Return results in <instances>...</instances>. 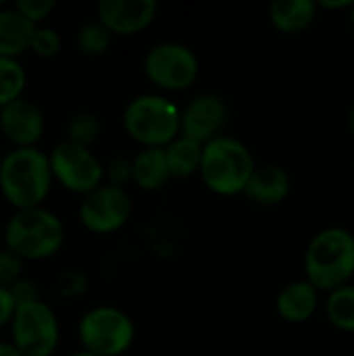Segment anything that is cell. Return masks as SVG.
<instances>
[{
  "label": "cell",
  "mask_w": 354,
  "mask_h": 356,
  "mask_svg": "<svg viewBox=\"0 0 354 356\" xmlns=\"http://www.w3.org/2000/svg\"><path fill=\"white\" fill-rule=\"evenodd\" d=\"M52 181L50 156L38 146L13 148L2 156L0 194L15 211L44 207Z\"/></svg>",
  "instance_id": "6da1fadb"
},
{
  "label": "cell",
  "mask_w": 354,
  "mask_h": 356,
  "mask_svg": "<svg viewBox=\"0 0 354 356\" xmlns=\"http://www.w3.org/2000/svg\"><path fill=\"white\" fill-rule=\"evenodd\" d=\"M305 280L319 292H334L354 277V234L346 227L317 232L305 250Z\"/></svg>",
  "instance_id": "7a4b0ae2"
},
{
  "label": "cell",
  "mask_w": 354,
  "mask_h": 356,
  "mask_svg": "<svg viewBox=\"0 0 354 356\" xmlns=\"http://www.w3.org/2000/svg\"><path fill=\"white\" fill-rule=\"evenodd\" d=\"M2 242L23 261H46L63 248L65 225L44 207L15 211L4 225Z\"/></svg>",
  "instance_id": "3957f363"
},
{
  "label": "cell",
  "mask_w": 354,
  "mask_h": 356,
  "mask_svg": "<svg viewBox=\"0 0 354 356\" xmlns=\"http://www.w3.org/2000/svg\"><path fill=\"white\" fill-rule=\"evenodd\" d=\"M257 167L252 150L242 140L223 134L204 144L198 175L211 192L219 196H236L244 194Z\"/></svg>",
  "instance_id": "277c9868"
},
{
  "label": "cell",
  "mask_w": 354,
  "mask_h": 356,
  "mask_svg": "<svg viewBox=\"0 0 354 356\" xmlns=\"http://www.w3.org/2000/svg\"><path fill=\"white\" fill-rule=\"evenodd\" d=\"M123 129L142 148H167L182 136V108L163 94H140L123 108Z\"/></svg>",
  "instance_id": "5b68a950"
},
{
  "label": "cell",
  "mask_w": 354,
  "mask_h": 356,
  "mask_svg": "<svg viewBox=\"0 0 354 356\" xmlns=\"http://www.w3.org/2000/svg\"><path fill=\"white\" fill-rule=\"evenodd\" d=\"M77 338L81 350L98 356H121L136 340V325L125 311L102 305L81 315Z\"/></svg>",
  "instance_id": "8992f818"
},
{
  "label": "cell",
  "mask_w": 354,
  "mask_h": 356,
  "mask_svg": "<svg viewBox=\"0 0 354 356\" xmlns=\"http://www.w3.org/2000/svg\"><path fill=\"white\" fill-rule=\"evenodd\" d=\"M142 69L146 79L163 92H184L200 75L196 52L182 42H159L144 54Z\"/></svg>",
  "instance_id": "52a82bcc"
},
{
  "label": "cell",
  "mask_w": 354,
  "mask_h": 356,
  "mask_svg": "<svg viewBox=\"0 0 354 356\" xmlns=\"http://www.w3.org/2000/svg\"><path fill=\"white\" fill-rule=\"evenodd\" d=\"M10 342L23 356H52L61 342V325L52 307L33 300L17 307L10 321Z\"/></svg>",
  "instance_id": "ba28073f"
},
{
  "label": "cell",
  "mask_w": 354,
  "mask_h": 356,
  "mask_svg": "<svg viewBox=\"0 0 354 356\" xmlns=\"http://www.w3.org/2000/svg\"><path fill=\"white\" fill-rule=\"evenodd\" d=\"M48 156L54 181L81 198L104 184V163L92 148L63 140L50 150Z\"/></svg>",
  "instance_id": "9c48e42d"
},
{
  "label": "cell",
  "mask_w": 354,
  "mask_h": 356,
  "mask_svg": "<svg viewBox=\"0 0 354 356\" xmlns=\"http://www.w3.org/2000/svg\"><path fill=\"white\" fill-rule=\"evenodd\" d=\"M134 213L131 196L125 188L102 184L94 192L86 194L77 207V217L83 229L96 236H108L125 227Z\"/></svg>",
  "instance_id": "30bf717a"
},
{
  "label": "cell",
  "mask_w": 354,
  "mask_h": 356,
  "mask_svg": "<svg viewBox=\"0 0 354 356\" xmlns=\"http://www.w3.org/2000/svg\"><path fill=\"white\" fill-rule=\"evenodd\" d=\"M230 119L227 102L213 92L194 96L182 108V136H188L200 144L223 136V127Z\"/></svg>",
  "instance_id": "8fae6325"
},
{
  "label": "cell",
  "mask_w": 354,
  "mask_h": 356,
  "mask_svg": "<svg viewBox=\"0 0 354 356\" xmlns=\"http://www.w3.org/2000/svg\"><path fill=\"white\" fill-rule=\"evenodd\" d=\"M159 4L154 0H100L96 4V19L111 31V35L129 38L152 25Z\"/></svg>",
  "instance_id": "7c38bea8"
},
{
  "label": "cell",
  "mask_w": 354,
  "mask_h": 356,
  "mask_svg": "<svg viewBox=\"0 0 354 356\" xmlns=\"http://www.w3.org/2000/svg\"><path fill=\"white\" fill-rule=\"evenodd\" d=\"M44 129L46 119L42 108L25 96L0 108V134L13 144V148L38 146Z\"/></svg>",
  "instance_id": "4fadbf2b"
},
{
  "label": "cell",
  "mask_w": 354,
  "mask_h": 356,
  "mask_svg": "<svg viewBox=\"0 0 354 356\" xmlns=\"http://www.w3.org/2000/svg\"><path fill=\"white\" fill-rule=\"evenodd\" d=\"M292 192L290 173L280 165H259L252 173L244 196L259 207H277Z\"/></svg>",
  "instance_id": "5bb4252c"
},
{
  "label": "cell",
  "mask_w": 354,
  "mask_h": 356,
  "mask_svg": "<svg viewBox=\"0 0 354 356\" xmlns=\"http://www.w3.org/2000/svg\"><path fill=\"white\" fill-rule=\"evenodd\" d=\"M319 290L307 282H290L275 298V311L286 323H305L319 309Z\"/></svg>",
  "instance_id": "9a60e30c"
},
{
  "label": "cell",
  "mask_w": 354,
  "mask_h": 356,
  "mask_svg": "<svg viewBox=\"0 0 354 356\" xmlns=\"http://www.w3.org/2000/svg\"><path fill=\"white\" fill-rule=\"evenodd\" d=\"M319 6L315 0H275L269 6V23L284 35L307 31L317 19Z\"/></svg>",
  "instance_id": "2e32d148"
},
{
  "label": "cell",
  "mask_w": 354,
  "mask_h": 356,
  "mask_svg": "<svg viewBox=\"0 0 354 356\" xmlns=\"http://www.w3.org/2000/svg\"><path fill=\"white\" fill-rule=\"evenodd\" d=\"M38 25L27 21L15 4L0 6V56L19 58L29 50L33 31Z\"/></svg>",
  "instance_id": "e0dca14e"
},
{
  "label": "cell",
  "mask_w": 354,
  "mask_h": 356,
  "mask_svg": "<svg viewBox=\"0 0 354 356\" xmlns=\"http://www.w3.org/2000/svg\"><path fill=\"white\" fill-rule=\"evenodd\" d=\"M134 184L144 192L163 190L173 177L167 165L165 148H142L134 159Z\"/></svg>",
  "instance_id": "ac0fdd59"
},
{
  "label": "cell",
  "mask_w": 354,
  "mask_h": 356,
  "mask_svg": "<svg viewBox=\"0 0 354 356\" xmlns=\"http://www.w3.org/2000/svg\"><path fill=\"white\" fill-rule=\"evenodd\" d=\"M202 150L204 144L188 138V136H177L167 148V165L171 171V177H190L194 173H200L202 165Z\"/></svg>",
  "instance_id": "d6986e66"
},
{
  "label": "cell",
  "mask_w": 354,
  "mask_h": 356,
  "mask_svg": "<svg viewBox=\"0 0 354 356\" xmlns=\"http://www.w3.org/2000/svg\"><path fill=\"white\" fill-rule=\"evenodd\" d=\"M325 317L336 330L354 334V284L342 286L328 294Z\"/></svg>",
  "instance_id": "ffe728a7"
},
{
  "label": "cell",
  "mask_w": 354,
  "mask_h": 356,
  "mask_svg": "<svg viewBox=\"0 0 354 356\" xmlns=\"http://www.w3.org/2000/svg\"><path fill=\"white\" fill-rule=\"evenodd\" d=\"M27 88V71L19 58L0 56V108L23 98Z\"/></svg>",
  "instance_id": "44dd1931"
},
{
  "label": "cell",
  "mask_w": 354,
  "mask_h": 356,
  "mask_svg": "<svg viewBox=\"0 0 354 356\" xmlns=\"http://www.w3.org/2000/svg\"><path fill=\"white\" fill-rule=\"evenodd\" d=\"M111 31L96 19L83 23L75 33V46L83 56H102L111 48Z\"/></svg>",
  "instance_id": "7402d4cb"
},
{
  "label": "cell",
  "mask_w": 354,
  "mask_h": 356,
  "mask_svg": "<svg viewBox=\"0 0 354 356\" xmlns=\"http://www.w3.org/2000/svg\"><path fill=\"white\" fill-rule=\"evenodd\" d=\"M102 134V123L100 117L92 111H77L71 115L67 123V140L86 148H92V144L98 142Z\"/></svg>",
  "instance_id": "603a6c76"
},
{
  "label": "cell",
  "mask_w": 354,
  "mask_h": 356,
  "mask_svg": "<svg viewBox=\"0 0 354 356\" xmlns=\"http://www.w3.org/2000/svg\"><path fill=\"white\" fill-rule=\"evenodd\" d=\"M61 48H63V42L54 27H48V25L35 27L31 44H29L31 54H35L38 58H52L61 52Z\"/></svg>",
  "instance_id": "cb8c5ba5"
},
{
  "label": "cell",
  "mask_w": 354,
  "mask_h": 356,
  "mask_svg": "<svg viewBox=\"0 0 354 356\" xmlns=\"http://www.w3.org/2000/svg\"><path fill=\"white\" fill-rule=\"evenodd\" d=\"M134 181V165L127 156H113L104 163V184L125 188Z\"/></svg>",
  "instance_id": "d4e9b609"
},
{
  "label": "cell",
  "mask_w": 354,
  "mask_h": 356,
  "mask_svg": "<svg viewBox=\"0 0 354 356\" xmlns=\"http://www.w3.org/2000/svg\"><path fill=\"white\" fill-rule=\"evenodd\" d=\"M23 277V259L8 248H0V286L10 288Z\"/></svg>",
  "instance_id": "484cf974"
},
{
  "label": "cell",
  "mask_w": 354,
  "mask_h": 356,
  "mask_svg": "<svg viewBox=\"0 0 354 356\" xmlns=\"http://www.w3.org/2000/svg\"><path fill=\"white\" fill-rule=\"evenodd\" d=\"M15 8L33 25H42L52 15L56 4L52 0H19L15 2Z\"/></svg>",
  "instance_id": "4316f807"
},
{
  "label": "cell",
  "mask_w": 354,
  "mask_h": 356,
  "mask_svg": "<svg viewBox=\"0 0 354 356\" xmlns=\"http://www.w3.org/2000/svg\"><path fill=\"white\" fill-rule=\"evenodd\" d=\"M10 294L17 302V307L21 305H27V302H33V300H40V292H38V286L33 280H27V277H21L17 284H13L10 288Z\"/></svg>",
  "instance_id": "83f0119b"
},
{
  "label": "cell",
  "mask_w": 354,
  "mask_h": 356,
  "mask_svg": "<svg viewBox=\"0 0 354 356\" xmlns=\"http://www.w3.org/2000/svg\"><path fill=\"white\" fill-rule=\"evenodd\" d=\"M15 313H17V302H15L10 290L0 286V330L10 325Z\"/></svg>",
  "instance_id": "f1b7e54d"
},
{
  "label": "cell",
  "mask_w": 354,
  "mask_h": 356,
  "mask_svg": "<svg viewBox=\"0 0 354 356\" xmlns=\"http://www.w3.org/2000/svg\"><path fill=\"white\" fill-rule=\"evenodd\" d=\"M319 8H328V10H351L354 6L353 0H319L317 2Z\"/></svg>",
  "instance_id": "f546056e"
},
{
  "label": "cell",
  "mask_w": 354,
  "mask_h": 356,
  "mask_svg": "<svg viewBox=\"0 0 354 356\" xmlns=\"http://www.w3.org/2000/svg\"><path fill=\"white\" fill-rule=\"evenodd\" d=\"M0 356H23V355L13 346V342H0Z\"/></svg>",
  "instance_id": "4dcf8cb0"
},
{
  "label": "cell",
  "mask_w": 354,
  "mask_h": 356,
  "mask_svg": "<svg viewBox=\"0 0 354 356\" xmlns=\"http://www.w3.org/2000/svg\"><path fill=\"white\" fill-rule=\"evenodd\" d=\"M348 131L354 138V102L351 104V111H348Z\"/></svg>",
  "instance_id": "1f68e13d"
},
{
  "label": "cell",
  "mask_w": 354,
  "mask_h": 356,
  "mask_svg": "<svg viewBox=\"0 0 354 356\" xmlns=\"http://www.w3.org/2000/svg\"><path fill=\"white\" fill-rule=\"evenodd\" d=\"M69 356H98V355H92V353H88V350H77V353H73V355Z\"/></svg>",
  "instance_id": "d6a6232c"
},
{
  "label": "cell",
  "mask_w": 354,
  "mask_h": 356,
  "mask_svg": "<svg viewBox=\"0 0 354 356\" xmlns=\"http://www.w3.org/2000/svg\"><path fill=\"white\" fill-rule=\"evenodd\" d=\"M348 13H351L348 17H351V25H353V29H354V6L351 8V10H348Z\"/></svg>",
  "instance_id": "836d02e7"
},
{
  "label": "cell",
  "mask_w": 354,
  "mask_h": 356,
  "mask_svg": "<svg viewBox=\"0 0 354 356\" xmlns=\"http://www.w3.org/2000/svg\"><path fill=\"white\" fill-rule=\"evenodd\" d=\"M2 156H4V154H2V152H0V165H2Z\"/></svg>",
  "instance_id": "e575fe53"
},
{
  "label": "cell",
  "mask_w": 354,
  "mask_h": 356,
  "mask_svg": "<svg viewBox=\"0 0 354 356\" xmlns=\"http://www.w3.org/2000/svg\"><path fill=\"white\" fill-rule=\"evenodd\" d=\"M0 242H2V232H0Z\"/></svg>",
  "instance_id": "d590c367"
}]
</instances>
